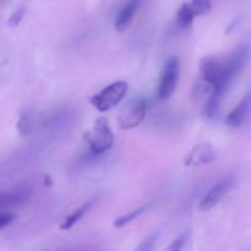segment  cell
<instances>
[{"mask_svg": "<svg viewBox=\"0 0 251 251\" xmlns=\"http://www.w3.org/2000/svg\"><path fill=\"white\" fill-rule=\"evenodd\" d=\"M200 76L201 80L212 88L227 92L230 83L233 82L227 74L226 68V59L217 58V56H205L200 63Z\"/></svg>", "mask_w": 251, "mask_h": 251, "instance_id": "obj_1", "label": "cell"}, {"mask_svg": "<svg viewBox=\"0 0 251 251\" xmlns=\"http://www.w3.org/2000/svg\"><path fill=\"white\" fill-rule=\"evenodd\" d=\"M88 144H90L91 153L93 156H100L112 149L114 144V135L108 124L105 118H98L93 125L92 130L86 134Z\"/></svg>", "mask_w": 251, "mask_h": 251, "instance_id": "obj_2", "label": "cell"}, {"mask_svg": "<svg viewBox=\"0 0 251 251\" xmlns=\"http://www.w3.org/2000/svg\"><path fill=\"white\" fill-rule=\"evenodd\" d=\"M126 92L127 83L125 81H117L93 96L91 98V103L100 112H108L124 100Z\"/></svg>", "mask_w": 251, "mask_h": 251, "instance_id": "obj_3", "label": "cell"}, {"mask_svg": "<svg viewBox=\"0 0 251 251\" xmlns=\"http://www.w3.org/2000/svg\"><path fill=\"white\" fill-rule=\"evenodd\" d=\"M147 113V103L142 98H134L129 100L120 109L118 123L122 129H134L144 122Z\"/></svg>", "mask_w": 251, "mask_h": 251, "instance_id": "obj_4", "label": "cell"}, {"mask_svg": "<svg viewBox=\"0 0 251 251\" xmlns=\"http://www.w3.org/2000/svg\"><path fill=\"white\" fill-rule=\"evenodd\" d=\"M179 74H180V68H179L178 58L173 56L168 59L166 65L163 66L158 83V97L161 100H168L176 92Z\"/></svg>", "mask_w": 251, "mask_h": 251, "instance_id": "obj_5", "label": "cell"}, {"mask_svg": "<svg viewBox=\"0 0 251 251\" xmlns=\"http://www.w3.org/2000/svg\"><path fill=\"white\" fill-rule=\"evenodd\" d=\"M234 184V178L233 176H226V178L221 179L207 194H206L205 198L202 199L200 203V210L202 211H208L212 207H215L218 202L221 201V199L230 190V188Z\"/></svg>", "mask_w": 251, "mask_h": 251, "instance_id": "obj_6", "label": "cell"}, {"mask_svg": "<svg viewBox=\"0 0 251 251\" xmlns=\"http://www.w3.org/2000/svg\"><path fill=\"white\" fill-rule=\"evenodd\" d=\"M217 158V151L210 144H199L191 150L184 159L185 166H201L212 163Z\"/></svg>", "mask_w": 251, "mask_h": 251, "instance_id": "obj_7", "label": "cell"}, {"mask_svg": "<svg viewBox=\"0 0 251 251\" xmlns=\"http://www.w3.org/2000/svg\"><path fill=\"white\" fill-rule=\"evenodd\" d=\"M29 196H31V190L27 188H19L11 191L0 193V211L26 202Z\"/></svg>", "mask_w": 251, "mask_h": 251, "instance_id": "obj_8", "label": "cell"}, {"mask_svg": "<svg viewBox=\"0 0 251 251\" xmlns=\"http://www.w3.org/2000/svg\"><path fill=\"white\" fill-rule=\"evenodd\" d=\"M251 109V92L248 93L239 103L237 107L228 114L226 123L230 127H238L245 122L248 114Z\"/></svg>", "mask_w": 251, "mask_h": 251, "instance_id": "obj_9", "label": "cell"}, {"mask_svg": "<svg viewBox=\"0 0 251 251\" xmlns=\"http://www.w3.org/2000/svg\"><path fill=\"white\" fill-rule=\"evenodd\" d=\"M140 4H141V0H129L124 6L120 10L119 15L117 17V21H115V28L119 32L125 31L127 27L130 26V24L134 20L135 14L139 10Z\"/></svg>", "mask_w": 251, "mask_h": 251, "instance_id": "obj_10", "label": "cell"}, {"mask_svg": "<svg viewBox=\"0 0 251 251\" xmlns=\"http://www.w3.org/2000/svg\"><path fill=\"white\" fill-rule=\"evenodd\" d=\"M223 96H225V93H223L222 91L217 90V88H213V90L211 91V93L207 97V100H206L205 103V107H203V114H205L206 117L215 118L216 115H217Z\"/></svg>", "mask_w": 251, "mask_h": 251, "instance_id": "obj_11", "label": "cell"}, {"mask_svg": "<svg viewBox=\"0 0 251 251\" xmlns=\"http://www.w3.org/2000/svg\"><path fill=\"white\" fill-rule=\"evenodd\" d=\"M92 203H93L92 201H88V202H86L85 205H82L81 207H78L77 210L74 211L73 213H70V215H69L68 217L64 220V222L61 223L60 229L61 230L71 229V228H73L74 226H75L76 223H77L78 221L83 217V215H85V213L90 210L91 206H92Z\"/></svg>", "mask_w": 251, "mask_h": 251, "instance_id": "obj_12", "label": "cell"}, {"mask_svg": "<svg viewBox=\"0 0 251 251\" xmlns=\"http://www.w3.org/2000/svg\"><path fill=\"white\" fill-rule=\"evenodd\" d=\"M194 17H195V14H194L193 9H191V5L183 4L179 7L178 12H176V25L181 29L188 28V27L193 25Z\"/></svg>", "mask_w": 251, "mask_h": 251, "instance_id": "obj_13", "label": "cell"}, {"mask_svg": "<svg viewBox=\"0 0 251 251\" xmlns=\"http://www.w3.org/2000/svg\"><path fill=\"white\" fill-rule=\"evenodd\" d=\"M149 207H150V203H149V205L142 206V207L137 208V210L131 211V212L126 213V215L122 216V217H119V218H118V220L114 221V223H113V226H114L115 228H123V227H125V226H127V225H129V223L134 222V221L136 220V218L139 217V216H141L142 213L146 212L147 208H149Z\"/></svg>", "mask_w": 251, "mask_h": 251, "instance_id": "obj_14", "label": "cell"}, {"mask_svg": "<svg viewBox=\"0 0 251 251\" xmlns=\"http://www.w3.org/2000/svg\"><path fill=\"white\" fill-rule=\"evenodd\" d=\"M34 127V115L31 112L24 113L21 115L19 120V124H17V129H19L20 134L27 135L33 130Z\"/></svg>", "mask_w": 251, "mask_h": 251, "instance_id": "obj_15", "label": "cell"}, {"mask_svg": "<svg viewBox=\"0 0 251 251\" xmlns=\"http://www.w3.org/2000/svg\"><path fill=\"white\" fill-rule=\"evenodd\" d=\"M190 5L195 16H203V15L208 14L212 9L211 0H193Z\"/></svg>", "mask_w": 251, "mask_h": 251, "instance_id": "obj_16", "label": "cell"}, {"mask_svg": "<svg viewBox=\"0 0 251 251\" xmlns=\"http://www.w3.org/2000/svg\"><path fill=\"white\" fill-rule=\"evenodd\" d=\"M189 239V233H184V234H181L180 237L176 238V240H174L173 243H172L171 245L168 247V250L169 251H178V250H181L184 247H185L186 242H188Z\"/></svg>", "mask_w": 251, "mask_h": 251, "instance_id": "obj_17", "label": "cell"}, {"mask_svg": "<svg viewBox=\"0 0 251 251\" xmlns=\"http://www.w3.org/2000/svg\"><path fill=\"white\" fill-rule=\"evenodd\" d=\"M25 11H26V10H25L24 7H21V9H17L16 11L12 12V15H11V16H10V19H9V25H10V26H11V27L19 26L20 22H21L22 19H24Z\"/></svg>", "mask_w": 251, "mask_h": 251, "instance_id": "obj_18", "label": "cell"}, {"mask_svg": "<svg viewBox=\"0 0 251 251\" xmlns=\"http://www.w3.org/2000/svg\"><path fill=\"white\" fill-rule=\"evenodd\" d=\"M16 216L11 212H0V230L4 229L5 227L11 225L15 221Z\"/></svg>", "mask_w": 251, "mask_h": 251, "instance_id": "obj_19", "label": "cell"}, {"mask_svg": "<svg viewBox=\"0 0 251 251\" xmlns=\"http://www.w3.org/2000/svg\"><path fill=\"white\" fill-rule=\"evenodd\" d=\"M158 234L159 233L157 232V233H153V234H151L150 237H147L146 239L142 242V244L140 245L139 249L140 250H151L152 248L154 247V243H156L157 238H158Z\"/></svg>", "mask_w": 251, "mask_h": 251, "instance_id": "obj_20", "label": "cell"}]
</instances>
